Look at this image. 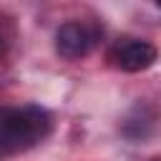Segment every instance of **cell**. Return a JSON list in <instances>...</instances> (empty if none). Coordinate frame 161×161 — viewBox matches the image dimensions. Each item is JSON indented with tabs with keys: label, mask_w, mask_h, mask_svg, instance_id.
<instances>
[{
	"label": "cell",
	"mask_w": 161,
	"mask_h": 161,
	"mask_svg": "<svg viewBox=\"0 0 161 161\" xmlns=\"http://www.w3.org/2000/svg\"><path fill=\"white\" fill-rule=\"evenodd\" d=\"M53 113L43 106H0V156H15L53 133Z\"/></svg>",
	"instance_id": "1"
},
{
	"label": "cell",
	"mask_w": 161,
	"mask_h": 161,
	"mask_svg": "<svg viewBox=\"0 0 161 161\" xmlns=\"http://www.w3.org/2000/svg\"><path fill=\"white\" fill-rule=\"evenodd\" d=\"M108 60L113 68H118L123 73H141V70H148L158 60V50L153 43H148L143 38L123 35L108 48Z\"/></svg>",
	"instance_id": "2"
},
{
	"label": "cell",
	"mask_w": 161,
	"mask_h": 161,
	"mask_svg": "<svg viewBox=\"0 0 161 161\" xmlns=\"http://www.w3.org/2000/svg\"><path fill=\"white\" fill-rule=\"evenodd\" d=\"M98 43V30L80 20H68L55 30V50L65 60H78L93 50Z\"/></svg>",
	"instance_id": "3"
},
{
	"label": "cell",
	"mask_w": 161,
	"mask_h": 161,
	"mask_svg": "<svg viewBox=\"0 0 161 161\" xmlns=\"http://www.w3.org/2000/svg\"><path fill=\"white\" fill-rule=\"evenodd\" d=\"M8 48H10V30H8V25H5L3 18H0V55H3Z\"/></svg>",
	"instance_id": "4"
},
{
	"label": "cell",
	"mask_w": 161,
	"mask_h": 161,
	"mask_svg": "<svg viewBox=\"0 0 161 161\" xmlns=\"http://www.w3.org/2000/svg\"><path fill=\"white\" fill-rule=\"evenodd\" d=\"M151 161H161V158H158V156H153V158H151Z\"/></svg>",
	"instance_id": "5"
}]
</instances>
